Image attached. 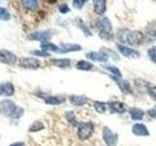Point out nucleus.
<instances>
[{
  "instance_id": "nucleus-1",
  "label": "nucleus",
  "mask_w": 156,
  "mask_h": 146,
  "mask_svg": "<svg viewBox=\"0 0 156 146\" xmlns=\"http://www.w3.org/2000/svg\"><path fill=\"white\" fill-rule=\"evenodd\" d=\"M0 112H1L2 114L10 116L11 118L18 119L23 115L24 110L22 107L17 106L12 100L5 99L0 102Z\"/></svg>"
},
{
  "instance_id": "nucleus-2",
  "label": "nucleus",
  "mask_w": 156,
  "mask_h": 146,
  "mask_svg": "<svg viewBox=\"0 0 156 146\" xmlns=\"http://www.w3.org/2000/svg\"><path fill=\"white\" fill-rule=\"evenodd\" d=\"M123 42H127L131 46H140L144 42V34L140 31H128L125 29V34L118 32V38Z\"/></svg>"
},
{
  "instance_id": "nucleus-3",
  "label": "nucleus",
  "mask_w": 156,
  "mask_h": 146,
  "mask_svg": "<svg viewBox=\"0 0 156 146\" xmlns=\"http://www.w3.org/2000/svg\"><path fill=\"white\" fill-rule=\"evenodd\" d=\"M94 133V125L92 123H80L78 125L77 135L81 140H85L91 137V135Z\"/></svg>"
},
{
  "instance_id": "nucleus-4",
  "label": "nucleus",
  "mask_w": 156,
  "mask_h": 146,
  "mask_svg": "<svg viewBox=\"0 0 156 146\" xmlns=\"http://www.w3.org/2000/svg\"><path fill=\"white\" fill-rule=\"evenodd\" d=\"M102 138L107 146H116L118 141V134L113 133L109 128L105 127L102 130Z\"/></svg>"
},
{
  "instance_id": "nucleus-5",
  "label": "nucleus",
  "mask_w": 156,
  "mask_h": 146,
  "mask_svg": "<svg viewBox=\"0 0 156 146\" xmlns=\"http://www.w3.org/2000/svg\"><path fill=\"white\" fill-rule=\"evenodd\" d=\"M52 37V31L51 30H43V31H36L28 35V39L30 40H36L40 41L42 43L48 42Z\"/></svg>"
},
{
  "instance_id": "nucleus-6",
  "label": "nucleus",
  "mask_w": 156,
  "mask_h": 146,
  "mask_svg": "<svg viewBox=\"0 0 156 146\" xmlns=\"http://www.w3.org/2000/svg\"><path fill=\"white\" fill-rule=\"evenodd\" d=\"M20 65L29 69H36L40 66V61L34 57H23L20 60Z\"/></svg>"
},
{
  "instance_id": "nucleus-7",
  "label": "nucleus",
  "mask_w": 156,
  "mask_h": 146,
  "mask_svg": "<svg viewBox=\"0 0 156 146\" xmlns=\"http://www.w3.org/2000/svg\"><path fill=\"white\" fill-rule=\"evenodd\" d=\"M97 26L100 32H111L112 26L111 23L106 17H101L97 19Z\"/></svg>"
},
{
  "instance_id": "nucleus-8",
  "label": "nucleus",
  "mask_w": 156,
  "mask_h": 146,
  "mask_svg": "<svg viewBox=\"0 0 156 146\" xmlns=\"http://www.w3.org/2000/svg\"><path fill=\"white\" fill-rule=\"evenodd\" d=\"M0 61L7 64H15L17 61V56L12 52L6 50H0Z\"/></svg>"
},
{
  "instance_id": "nucleus-9",
  "label": "nucleus",
  "mask_w": 156,
  "mask_h": 146,
  "mask_svg": "<svg viewBox=\"0 0 156 146\" xmlns=\"http://www.w3.org/2000/svg\"><path fill=\"white\" fill-rule=\"evenodd\" d=\"M117 48H118L119 52L126 57H129V58H139L140 57V53L136 50H133L127 46H123V45H120V44H117Z\"/></svg>"
},
{
  "instance_id": "nucleus-10",
  "label": "nucleus",
  "mask_w": 156,
  "mask_h": 146,
  "mask_svg": "<svg viewBox=\"0 0 156 146\" xmlns=\"http://www.w3.org/2000/svg\"><path fill=\"white\" fill-rule=\"evenodd\" d=\"M86 57L93 61L106 62L108 61V56L104 52H90L86 54Z\"/></svg>"
},
{
  "instance_id": "nucleus-11",
  "label": "nucleus",
  "mask_w": 156,
  "mask_h": 146,
  "mask_svg": "<svg viewBox=\"0 0 156 146\" xmlns=\"http://www.w3.org/2000/svg\"><path fill=\"white\" fill-rule=\"evenodd\" d=\"M81 50V46L77 44H69V43H62L58 47V53H68V52H77Z\"/></svg>"
},
{
  "instance_id": "nucleus-12",
  "label": "nucleus",
  "mask_w": 156,
  "mask_h": 146,
  "mask_svg": "<svg viewBox=\"0 0 156 146\" xmlns=\"http://www.w3.org/2000/svg\"><path fill=\"white\" fill-rule=\"evenodd\" d=\"M133 134L139 136H147L149 134V131L146 128V126L144 124H135L132 128Z\"/></svg>"
},
{
  "instance_id": "nucleus-13",
  "label": "nucleus",
  "mask_w": 156,
  "mask_h": 146,
  "mask_svg": "<svg viewBox=\"0 0 156 146\" xmlns=\"http://www.w3.org/2000/svg\"><path fill=\"white\" fill-rule=\"evenodd\" d=\"M15 88L11 83H4V84H0V95L5 96H10L14 94Z\"/></svg>"
},
{
  "instance_id": "nucleus-14",
  "label": "nucleus",
  "mask_w": 156,
  "mask_h": 146,
  "mask_svg": "<svg viewBox=\"0 0 156 146\" xmlns=\"http://www.w3.org/2000/svg\"><path fill=\"white\" fill-rule=\"evenodd\" d=\"M111 78L114 81H116L117 85L120 87L121 91L123 92L124 94H131V92H132V89H131V86H130L128 81L121 80V79H119V78H116V77H113V76H112Z\"/></svg>"
},
{
  "instance_id": "nucleus-15",
  "label": "nucleus",
  "mask_w": 156,
  "mask_h": 146,
  "mask_svg": "<svg viewBox=\"0 0 156 146\" xmlns=\"http://www.w3.org/2000/svg\"><path fill=\"white\" fill-rule=\"evenodd\" d=\"M107 105L109 106V108L116 112V113H124L126 111V106L124 103H122L120 101H112V102H109V103H107Z\"/></svg>"
},
{
  "instance_id": "nucleus-16",
  "label": "nucleus",
  "mask_w": 156,
  "mask_h": 146,
  "mask_svg": "<svg viewBox=\"0 0 156 146\" xmlns=\"http://www.w3.org/2000/svg\"><path fill=\"white\" fill-rule=\"evenodd\" d=\"M94 11L98 15H102L106 10V2L105 0H95L94 2Z\"/></svg>"
},
{
  "instance_id": "nucleus-17",
  "label": "nucleus",
  "mask_w": 156,
  "mask_h": 146,
  "mask_svg": "<svg viewBox=\"0 0 156 146\" xmlns=\"http://www.w3.org/2000/svg\"><path fill=\"white\" fill-rule=\"evenodd\" d=\"M69 101L70 103L75 105V106H82L86 104L88 101V99L85 96H69Z\"/></svg>"
},
{
  "instance_id": "nucleus-18",
  "label": "nucleus",
  "mask_w": 156,
  "mask_h": 146,
  "mask_svg": "<svg viewBox=\"0 0 156 146\" xmlns=\"http://www.w3.org/2000/svg\"><path fill=\"white\" fill-rule=\"evenodd\" d=\"M129 114L132 119L135 121H138V120H141L144 118V112L140 108H131L129 110Z\"/></svg>"
},
{
  "instance_id": "nucleus-19",
  "label": "nucleus",
  "mask_w": 156,
  "mask_h": 146,
  "mask_svg": "<svg viewBox=\"0 0 156 146\" xmlns=\"http://www.w3.org/2000/svg\"><path fill=\"white\" fill-rule=\"evenodd\" d=\"M51 63L58 67H67L70 65V61L68 58H55L51 60Z\"/></svg>"
},
{
  "instance_id": "nucleus-20",
  "label": "nucleus",
  "mask_w": 156,
  "mask_h": 146,
  "mask_svg": "<svg viewBox=\"0 0 156 146\" xmlns=\"http://www.w3.org/2000/svg\"><path fill=\"white\" fill-rule=\"evenodd\" d=\"M41 49L42 51H51V52H55V53H58V47L57 45L53 43H50V42H44V43H41Z\"/></svg>"
},
{
  "instance_id": "nucleus-21",
  "label": "nucleus",
  "mask_w": 156,
  "mask_h": 146,
  "mask_svg": "<svg viewBox=\"0 0 156 146\" xmlns=\"http://www.w3.org/2000/svg\"><path fill=\"white\" fill-rule=\"evenodd\" d=\"M93 63L89 62V61H80L77 62L76 64V68L77 69H80V70H85V71H88V70H91L93 68Z\"/></svg>"
},
{
  "instance_id": "nucleus-22",
  "label": "nucleus",
  "mask_w": 156,
  "mask_h": 146,
  "mask_svg": "<svg viewBox=\"0 0 156 146\" xmlns=\"http://www.w3.org/2000/svg\"><path fill=\"white\" fill-rule=\"evenodd\" d=\"M22 3L23 5V7L29 10V11H34L38 5V2L36 0H23Z\"/></svg>"
},
{
  "instance_id": "nucleus-23",
  "label": "nucleus",
  "mask_w": 156,
  "mask_h": 146,
  "mask_svg": "<svg viewBox=\"0 0 156 146\" xmlns=\"http://www.w3.org/2000/svg\"><path fill=\"white\" fill-rule=\"evenodd\" d=\"M63 99H61L60 96H48L45 99V102L47 104H51V105H58L61 104L62 102H63Z\"/></svg>"
},
{
  "instance_id": "nucleus-24",
  "label": "nucleus",
  "mask_w": 156,
  "mask_h": 146,
  "mask_svg": "<svg viewBox=\"0 0 156 146\" xmlns=\"http://www.w3.org/2000/svg\"><path fill=\"white\" fill-rule=\"evenodd\" d=\"M106 106H107L106 103H104V102H101V101H96L94 103V107H95L96 111L98 112V113H101V114L105 112Z\"/></svg>"
},
{
  "instance_id": "nucleus-25",
  "label": "nucleus",
  "mask_w": 156,
  "mask_h": 146,
  "mask_svg": "<svg viewBox=\"0 0 156 146\" xmlns=\"http://www.w3.org/2000/svg\"><path fill=\"white\" fill-rule=\"evenodd\" d=\"M104 68H105V69L107 70V71H109L111 74H113V75H115V76H117V77H121L122 76V74H121V71L117 68L116 66H113V65H105V66H102Z\"/></svg>"
},
{
  "instance_id": "nucleus-26",
  "label": "nucleus",
  "mask_w": 156,
  "mask_h": 146,
  "mask_svg": "<svg viewBox=\"0 0 156 146\" xmlns=\"http://www.w3.org/2000/svg\"><path fill=\"white\" fill-rule=\"evenodd\" d=\"M44 129V126L41 122L36 121L35 123H33L30 127H29V131H38Z\"/></svg>"
},
{
  "instance_id": "nucleus-27",
  "label": "nucleus",
  "mask_w": 156,
  "mask_h": 146,
  "mask_svg": "<svg viewBox=\"0 0 156 146\" xmlns=\"http://www.w3.org/2000/svg\"><path fill=\"white\" fill-rule=\"evenodd\" d=\"M11 16H10V13L7 11L5 8H1L0 7V19H2V21H8L10 19Z\"/></svg>"
},
{
  "instance_id": "nucleus-28",
  "label": "nucleus",
  "mask_w": 156,
  "mask_h": 146,
  "mask_svg": "<svg viewBox=\"0 0 156 146\" xmlns=\"http://www.w3.org/2000/svg\"><path fill=\"white\" fill-rule=\"evenodd\" d=\"M147 55L150 58V61L156 63V47H152L151 49H149L147 51Z\"/></svg>"
},
{
  "instance_id": "nucleus-29",
  "label": "nucleus",
  "mask_w": 156,
  "mask_h": 146,
  "mask_svg": "<svg viewBox=\"0 0 156 146\" xmlns=\"http://www.w3.org/2000/svg\"><path fill=\"white\" fill-rule=\"evenodd\" d=\"M86 2H87L86 0H74V1L72 2V5H73V7L76 9H81L84 6V4Z\"/></svg>"
},
{
  "instance_id": "nucleus-30",
  "label": "nucleus",
  "mask_w": 156,
  "mask_h": 146,
  "mask_svg": "<svg viewBox=\"0 0 156 146\" xmlns=\"http://www.w3.org/2000/svg\"><path fill=\"white\" fill-rule=\"evenodd\" d=\"M32 55H35V56H38V57H50V54L48 52H45V51H38V50H34L32 52H30Z\"/></svg>"
},
{
  "instance_id": "nucleus-31",
  "label": "nucleus",
  "mask_w": 156,
  "mask_h": 146,
  "mask_svg": "<svg viewBox=\"0 0 156 146\" xmlns=\"http://www.w3.org/2000/svg\"><path fill=\"white\" fill-rule=\"evenodd\" d=\"M100 37L104 40H111L113 38L111 32H100Z\"/></svg>"
},
{
  "instance_id": "nucleus-32",
  "label": "nucleus",
  "mask_w": 156,
  "mask_h": 146,
  "mask_svg": "<svg viewBox=\"0 0 156 146\" xmlns=\"http://www.w3.org/2000/svg\"><path fill=\"white\" fill-rule=\"evenodd\" d=\"M58 10H60V12L62 14H66L69 12V7H68V5L66 3H62L58 6Z\"/></svg>"
},
{
  "instance_id": "nucleus-33",
  "label": "nucleus",
  "mask_w": 156,
  "mask_h": 146,
  "mask_svg": "<svg viewBox=\"0 0 156 146\" xmlns=\"http://www.w3.org/2000/svg\"><path fill=\"white\" fill-rule=\"evenodd\" d=\"M148 94L154 100H156V87H151L148 89Z\"/></svg>"
},
{
  "instance_id": "nucleus-34",
  "label": "nucleus",
  "mask_w": 156,
  "mask_h": 146,
  "mask_svg": "<svg viewBox=\"0 0 156 146\" xmlns=\"http://www.w3.org/2000/svg\"><path fill=\"white\" fill-rule=\"evenodd\" d=\"M66 118H67V120L70 122V123H73L74 125H76V123H75V119H74V114H73V112H67L66 113Z\"/></svg>"
},
{
  "instance_id": "nucleus-35",
  "label": "nucleus",
  "mask_w": 156,
  "mask_h": 146,
  "mask_svg": "<svg viewBox=\"0 0 156 146\" xmlns=\"http://www.w3.org/2000/svg\"><path fill=\"white\" fill-rule=\"evenodd\" d=\"M147 114L151 117V118L156 119V105L153 107V108H151L147 111Z\"/></svg>"
},
{
  "instance_id": "nucleus-36",
  "label": "nucleus",
  "mask_w": 156,
  "mask_h": 146,
  "mask_svg": "<svg viewBox=\"0 0 156 146\" xmlns=\"http://www.w3.org/2000/svg\"><path fill=\"white\" fill-rule=\"evenodd\" d=\"M10 146H23V142H16V143H13Z\"/></svg>"
}]
</instances>
